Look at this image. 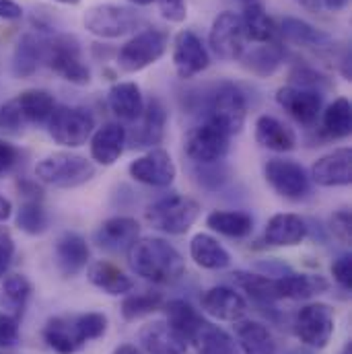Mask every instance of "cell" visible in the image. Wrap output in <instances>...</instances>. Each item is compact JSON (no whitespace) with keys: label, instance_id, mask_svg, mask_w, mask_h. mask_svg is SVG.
<instances>
[{"label":"cell","instance_id":"6da1fadb","mask_svg":"<svg viewBox=\"0 0 352 354\" xmlns=\"http://www.w3.org/2000/svg\"><path fill=\"white\" fill-rule=\"evenodd\" d=\"M132 270L155 284H172L185 272L181 254L161 237H142L128 250Z\"/></svg>","mask_w":352,"mask_h":354},{"label":"cell","instance_id":"7a4b0ae2","mask_svg":"<svg viewBox=\"0 0 352 354\" xmlns=\"http://www.w3.org/2000/svg\"><path fill=\"white\" fill-rule=\"evenodd\" d=\"M107 330V317L103 313L58 315L44 328V340L58 354L79 353L87 342L97 340Z\"/></svg>","mask_w":352,"mask_h":354},{"label":"cell","instance_id":"3957f363","mask_svg":"<svg viewBox=\"0 0 352 354\" xmlns=\"http://www.w3.org/2000/svg\"><path fill=\"white\" fill-rule=\"evenodd\" d=\"M44 64L73 85L83 87L91 83V71L85 64L81 44L73 35L58 33L44 39Z\"/></svg>","mask_w":352,"mask_h":354},{"label":"cell","instance_id":"277c9868","mask_svg":"<svg viewBox=\"0 0 352 354\" xmlns=\"http://www.w3.org/2000/svg\"><path fill=\"white\" fill-rule=\"evenodd\" d=\"M35 177L52 187L73 189L95 177V165L75 153H52L35 165Z\"/></svg>","mask_w":352,"mask_h":354},{"label":"cell","instance_id":"5b68a950","mask_svg":"<svg viewBox=\"0 0 352 354\" xmlns=\"http://www.w3.org/2000/svg\"><path fill=\"white\" fill-rule=\"evenodd\" d=\"M145 17H140L134 8L122 4H95L89 6L83 15V25L91 35L101 39H118L124 37L145 25Z\"/></svg>","mask_w":352,"mask_h":354},{"label":"cell","instance_id":"8992f818","mask_svg":"<svg viewBox=\"0 0 352 354\" xmlns=\"http://www.w3.org/2000/svg\"><path fill=\"white\" fill-rule=\"evenodd\" d=\"M200 210L202 208L194 198L172 194L167 198L153 202L147 208L145 216H147L149 225L157 231H163L167 235H183L198 221Z\"/></svg>","mask_w":352,"mask_h":354},{"label":"cell","instance_id":"52a82bcc","mask_svg":"<svg viewBox=\"0 0 352 354\" xmlns=\"http://www.w3.org/2000/svg\"><path fill=\"white\" fill-rule=\"evenodd\" d=\"M248 118V99L246 93L233 83H223L214 88L206 105V122L219 126L229 136H235L243 130Z\"/></svg>","mask_w":352,"mask_h":354},{"label":"cell","instance_id":"ba28073f","mask_svg":"<svg viewBox=\"0 0 352 354\" xmlns=\"http://www.w3.org/2000/svg\"><path fill=\"white\" fill-rule=\"evenodd\" d=\"M165 50H167V33L157 27H149L136 33L130 41H126L120 48L118 66L122 73H128V75L140 73L149 68L151 64L159 62Z\"/></svg>","mask_w":352,"mask_h":354},{"label":"cell","instance_id":"9c48e42d","mask_svg":"<svg viewBox=\"0 0 352 354\" xmlns=\"http://www.w3.org/2000/svg\"><path fill=\"white\" fill-rule=\"evenodd\" d=\"M95 130V118L85 107L56 105L48 118V132L62 147H83Z\"/></svg>","mask_w":352,"mask_h":354},{"label":"cell","instance_id":"30bf717a","mask_svg":"<svg viewBox=\"0 0 352 354\" xmlns=\"http://www.w3.org/2000/svg\"><path fill=\"white\" fill-rule=\"evenodd\" d=\"M248 33L241 21V15L225 10L221 12L208 33V46L214 56L227 62L239 60L248 52Z\"/></svg>","mask_w":352,"mask_h":354},{"label":"cell","instance_id":"8fae6325","mask_svg":"<svg viewBox=\"0 0 352 354\" xmlns=\"http://www.w3.org/2000/svg\"><path fill=\"white\" fill-rule=\"evenodd\" d=\"M229 142L231 136L225 130L204 120L202 124H198L185 134L183 149L192 161L210 165V163H219L229 153Z\"/></svg>","mask_w":352,"mask_h":354},{"label":"cell","instance_id":"7c38bea8","mask_svg":"<svg viewBox=\"0 0 352 354\" xmlns=\"http://www.w3.org/2000/svg\"><path fill=\"white\" fill-rule=\"evenodd\" d=\"M299 340L311 348H326L334 334V311L326 303L305 305L295 319Z\"/></svg>","mask_w":352,"mask_h":354},{"label":"cell","instance_id":"4fadbf2b","mask_svg":"<svg viewBox=\"0 0 352 354\" xmlns=\"http://www.w3.org/2000/svg\"><path fill=\"white\" fill-rule=\"evenodd\" d=\"M264 177L278 196L288 200H299L309 192L307 171L290 159H270L264 167Z\"/></svg>","mask_w":352,"mask_h":354},{"label":"cell","instance_id":"5bb4252c","mask_svg":"<svg viewBox=\"0 0 352 354\" xmlns=\"http://www.w3.org/2000/svg\"><path fill=\"white\" fill-rule=\"evenodd\" d=\"M208 64H210V54L202 44V39L189 29L179 31L174 39V68L177 77L183 81L194 79L200 73H204Z\"/></svg>","mask_w":352,"mask_h":354},{"label":"cell","instance_id":"9a60e30c","mask_svg":"<svg viewBox=\"0 0 352 354\" xmlns=\"http://www.w3.org/2000/svg\"><path fill=\"white\" fill-rule=\"evenodd\" d=\"M276 103L299 124L311 126L317 122L322 113V91L315 88L297 87V85H286L276 91Z\"/></svg>","mask_w":352,"mask_h":354},{"label":"cell","instance_id":"2e32d148","mask_svg":"<svg viewBox=\"0 0 352 354\" xmlns=\"http://www.w3.org/2000/svg\"><path fill=\"white\" fill-rule=\"evenodd\" d=\"M128 174L132 179L153 187H167L176 179V163L163 149H151L147 155L130 163Z\"/></svg>","mask_w":352,"mask_h":354},{"label":"cell","instance_id":"e0dca14e","mask_svg":"<svg viewBox=\"0 0 352 354\" xmlns=\"http://www.w3.org/2000/svg\"><path fill=\"white\" fill-rule=\"evenodd\" d=\"M311 179L322 187H340L352 181L351 149H336L319 157L311 167Z\"/></svg>","mask_w":352,"mask_h":354},{"label":"cell","instance_id":"ac0fdd59","mask_svg":"<svg viewBox=\"0 0 352 354\" xmlns=\"http://www.w3.org/2000/svg\"><path fill=\"white\" fill-rule=\"evenodd\" d=\"M136 122L138 126L130 136L132 147L145 149V147L159 145L165 136V126H167V109L161 103V99L153 97L149 103H145V109Z\"/></svg>","mask_w":352,"mask_h":354},{"label":"cell","instance_id":"d6986e66","mask_svg":"<svg viewBox=\"0 0 352 354\" xmlns=\"http://www.w3.org/2000/svg\"><path fill=\"white\" fill-rule=\"evenodd\" d=\"M140 227L132 216H113L99 225L95 231V241L107 252H126L138 239Z\"/></svg>","mask_w":352,"mask_h":354},{"label":"cell","instance_id":"ffe728a7","mask_svg":"<svg viewBox=\"0 0 352 354\" xmlns=\"http://www.w3.org/2000/svg\"><path fill=\"white\" fill-rule=\"evenodd\" d=\"M202 309L219 322H239L248 313V303L233 288L214 286L204 292Z\"/></svg>","mask_w":352,"mask_h":354},{"label":"cell","instance_id":"44dd1931","mask_svg":"<svg viewBox=\"0 0 352 354\" xmlns=\"http://www.w3.org/2000/svg\"><path fill=\"white\" fill-rule=\"evenodd\" d=\"M126 140H128V134L122 124L109 122V124L101 126L99 130H95L91 134L93 161H97L99 165H105V167L113 165L122 157Z\"/></svg>","mask_w":352,"mask_h":354},{"label":"cell","instance_id":"7402d4cb","mask_svg":"<svg viewBox=\"0 0 352 354\" xmlns=\"http://www.w3.org/2000/svg\"><path fill=\"white\" fill-rule=\"evenodd\" d=\"M138 342L147 354H185L187 342L165 322H153L138 332Z\"/></svg>","mask_w":352,"mask_h":354},{"label":"cell","instance_id":"603a6c76","mask_svg":"<svg viewBox=\"0 0 352 354\" xmlns=\"http://www.w3.org/2000/svg\"><path fill=\"white\" fill-rule=\"evenodd\" d=\"M307 237V225L293 212H278L266 225L264 239L274 248H293Z\"/></svg>","mask_w":352,"mask_h":354},{"label":"cell","instance_id":"cb8c5ba5","mask_svg":"<svg viewBox=\"0 0 352 354\" xmlns=\"http://www.w3.org/2000/svg\"><path fill=\"white\" fill-rule=\"evenodd\" d=\"M56 266L62 276H77L89 262L87 241L79 233H64L56 241Z\"/></svg>","mask_w":352,"mask_h":354},{"label":"cell","instance_id":"d4e9b609","mask_svg":"<svg viewBox=\"0 0 352 354\" xmlns=\"http://www.w3.org/2000/svg\"><path fill=\"white\" fill-rule=\"evenodd\" d=\"M256 142L274 153H288L297 147V136L278 118L260 115L256 120Z\"/></svg>","mask_w":352,"mask_h":354},{"label":"cell","instance_id":"484cf974","mask_svg":"<svg viewBox=\"0 0 352 354\" xmlns=\"http://www.w3.org/2000/svg\"><path fill=\"white\" fill-rule=\"evenodd\" d=\"M109 109L124 122H136L145 109V97L136 83H115L107 91Z\"/></svg>","mask_w":352,"mask_h":354},{"label":"cell","instance_id":"4316f807","mask_svg":"<svg viewBox=\"0 0 352 354\" xmlns=\"http://www.w3.org/2000/svg\"><path fill=\"white\" fill-rule=\"evenodd\" d=\"M276 280V299H309L330 288V282L317 274H288Z\"/></svg>","mask_w":352,"mask_h":354},{"label":"cell","instance_id":"83f0119b","mask_svg":"<svg viewBox=\"0 0 352 354\" xmlns=\"http://www.w3.org/2000/svg\"><path fill=\"white\" fill-rule=\"evenodd\" d=\"M280 33L288 44H295V46H301V48L326 50V48L332 46V37L326 31H322V29H317V27L309 25L307 21L297 19V17L282 19Z\"/></svg>","mask_w":352,"mask_h":354},{"label":"cell","instance_id":"f1b7e54d","mask_svg":"<svg viewBox=\"0 0 352 354\" xmlns=\"http://www.w3.org/2000/svg\"><path fill=\"white\" fill-rule=\"evenodd\" d=\"M41 62H44V39L33 33L21 35L12 54V75L17 79H27L37 73Z\"/></svg>","mask_w":352,"mask_h":354},{"label":"cell","instance_id":"f546056e","mask_svg":"<svg viewBox=\"0 0 352 354\" xmlns=\"http://www.w3.org/2000/svg\"><path fill=\"white\" fill-rule=\"evenodd\" d=\"M89 280L93 286H97L99 290L113 295V297L126 295L134 286L130 276H126L118 266L105 262V260H99V262H93L89 266Z\"/></svg>","mask_w":352,"mask_h":354},{"label":"cell","instance_id":"4dcf8cb0","mask_svg":"<svg viewBox=\"0 0 352 354\" xmlns=\"http://www.w3.org/2000/svg\"><path fill=\"white\" fill-rule=\"evenodd\" d=\"M15 103L25 120V124H44L52 115L56 101L44 88H27L15 97Z\"/></svg>","mask_w":352,"mask_h":354},{"label":"cell","instance_id":"1f68e13d","mask_svg":"<svg viewBox=\"0 0 352 354\" xmlns=\"http://www.w3.org/2000/svg\"><path fill=\"white\" fill-rule=\"evenodd\" d=\"M189 256L196 264L200 268H206V270H223L231 264L229 252L214 237H210L206 233H198L192 237Z\"/></svg>","mask_w":352,"mask_h":354},{"label":"cell","instance_id":"d6a6232c","mask_svg":"<svg viewBox=\"0 0 352 354\" xmlns=\"http://www.w3.org/2000/svg\"><path fill=\"white\" fill-rule=\"evenodd\" d=\"M322 134L328 140H340L351 136L352 130V109L351 101L346 97L334 99L322 113Z\"/></svg>","mask_w":352,"mask_h":354},{"label":"cell","instance_id":"836d02e7","mask_svg":"<svg viewBox=\"0 0 352 354\" xmlns=\"http://www.w3.org/2000/svg\"><path fill=\"white\" fill-rule=\"evenodd\" d=\"M282 58H284L282 48L276 41H268V44L252 48L239 60L248 73L256 77H270L278 71V66L282 64Z\"/></svg>","mask_w":352,"mask_h":354},{"label":"cell","instance_id":"e575fe53","mask_svg":"<svg viewBox=\"0 0 352 354\" xmlns=\"http://www.w3.org/2000/svg\"><path fill=\"white\" fill-rule=\"evenodd\" d=\"M206 225L227 237H248L254 231V218L241 210H212L206 216Z\"/></svg>","mask_w":352,"mask_h":354},{"label":"cell","instance_id":"d590c367","mask_svg":"<svg viewBox=\"0 0 352 354\" xmlns=\"http://www.w3.org/2000/svg\"><path fill=\"white\" fill-rule=\"evenodd\" d=\"M241 21H243V27H246V33H248V39H250V41L268 44V41H274V37H276V33H278V29H276L272 17L266 12L262 2L243 6Z\"/></svg>","mask_w":352,"mask_h":354},{"label":"cell","instance_id":"8d00e7d4","mask_svg":"<svg viewBox=\"0 0 352 354\" xmlns=\"http://www.w3.org/2000/svg\"><path fill=\"white\" fill-rule=\"evenodd\" d=\"M189 342L196 346L198 354H235L233 338L225 330L208 322L200 324V328L196 330Z\"/></svg>","mask_w":352,"mask_h":354},{"label":"cell","instance_id":"74e56055","mask_svg":"<svg viewBox=\"0 0 352 354\" xmlns=\"http://www.w3.org/2000/svg\"><path fill=\"white\" fill-rule=\"evenodd\" d=\"M237 340L243 354H276V342L270 330L258 322H243L237 326Z\"/></svg>","mask_w":352,"mask_h":354},{"label":"cell","instance_id":"f35d334b","mask_svg":"<svg viewBox=\"0 0 352 354\" xmlns=\"http://www.w3.org/2000/svg\"><path fill=\"white\" fill-rule=\"evenodd\" d=\"M165 315H167V324L176 330L185 342L192 340V336L196 334V330L204 322L202 315L189 303H185L181 299H174V301H169L165 305Z\"/></svg>","mask_w":352,"mask_h":354},{"label":"cell","instance_id":"ab89813d","mask_svg":"<svg viewBox=\"0 0 352 354\" xmlns=\"http://www.w3.org/2000/svg\"><path fill=\"white\" fill-rule=\"evenodd\" d=\"M233 282L256 301H264V303L276 301V280L274 278H268L262 274H252V272H235Z\"/></svg>","mask_w":352,"mask_h":354},{"label":"cell","instance_id":"60d3db41","mask_svg":"<svg viewBox=\"0 0 352 354\" xmlns=\"http://www.w3.org/2000/svg\"><path fill=\"white\" fill-rule=\"evenodd\" d=\"M17 225L27 235H41L48 229V214L41 204V198H29L21 204Z\"/></svg>","mask_w":352,"mask_h":354},{"label":"cell","instance_id":"b9f144b4","mask_svg":"<svg viewBox=\"0 0 352 354\" xmlns=\"http://www.w3.org/2000/svg\"><path fill=\"white\" fill-rule=\"evenodd\" d=\"M163 299L159 292H142V295H132L126 297L122 303V315L126 322H136L140 317H147L151 313H155L157 309H161Z\"/></svg>","mask_w":352,"mask_h":354},{"label":"cell","instance_id":"7bdbcfd3","mask_svg":"<svg viewBox=\"0 0 352 354\" xmlns=\"http://www.w3.org/2000/svg\"><path fill=\"white\" fill-rule=\"evenodd\" d=\"M2 290L6 295V299L17 305L23 307L27 303V299L31 297V282L23 276V274H10L4 278L2 282Z\"/></svg>","mask_w":352,"mask_h":354},{"label":"cell","instance_id":"ee69618b","mask_svg":"<svg viewBox=\"0 0 352 354\" xmlns=\"http://www.w3.org/2000/svg\"><path fill=\"white\" fill-rule=\"evenodd\" d=\"M25 126V120L15 103V99L6 101L2 107H0V130H6V132H19L23 130Z\"/></svg>","mask_w":352,"mask_h":354},{"label":"cell","instance_id":"f6af8a7d","mask_svg":"<svg viewBox=\"0 0 352 354\" xmlns=\"http://www.w3.org/2000/svg\"><path fill=\"white\" fill-rule=\"evenodd\" d=\"M15 258V239L8 227H0V278L8 272Z\"/></svg>","mask_w":352,"mask_h":354},{"label":"cell","instance_id":"bcb514c9","mask_svg":"<svg viewBox=\"0 0 352 354\" xmlns=\"http://www.w3.org/2000/svg\"><path fill=\"white\" fill-rule=\"evenodd\" d=\"M161 17L169 23H183L187 17V4L185 0H157Z\"/></svg>","mask_w":352,"mask_h":354},{"label":"cell","instance_id":"7dc6e473","mask_svg":"<svg viewBox=\"0 0 352 354\" xmlns=\"http://www.w3.org/2000/svg\"><path fill=\"white\" fill-rule=\"evenodd\" d=\"M19 340V322L17 317L0 313V348H10Z\"/></svg>","mask_w":352,"mask_h":354},{"label":"cell","instance_id":"c3c4849f","mask_svg":"<svg viewBox=\"0 0 352 354\" xmlns=\"http://www.w3.org/2000/svg\"><path fill=\"white\" fill-rule=\"evenodd\" d=\"M351 212L349 210H338L330 216V229L332 233L342 241V243H351Z\"/></svg>","mask_w":352,"mask_h":354},{"label":"cell","instance_id":"681fc988","mask_svg":"<svg viewBox=\"0 0 352 354\" xmlns=\"http://www.w3.org/2000/svg\"><path fill=\"white\" fill-rule=\"evenodd\" d=\"M332 276L342 288H351L352 284V258L351 256H340L332 264Z\"/></svg>","mask_w":352,"mask_h":354},{"label":"cell","instance_id":"f907efd6","mask_svg":"<svg viewBox=\"0 0 352 354\" xmlns=\"http://www.w3.org/2000/svg\"><path fill=\"white\" fill-rule=\"evenodd\" d=\"M17 159H19V151L12 145L0 140V174L8 171L17 163Z\"/></svg>","mask_w":352,"mask_h":354},{"label":"cell","instance_id":"816d5d0a","mask_svg":"<svg viewBox=\"0 0 352 354\" xmlns=\"http://www.w3.org/2000/svg\"><path fill=\"white\" fill-rule=\"evenodd\" d=\"M21 17H23L21 4H17L15 0H0V19H4V21H17Z\"/></svg>","mask_w":352,"mask_h":354},{"label":"cell","instance_id":"f5cc1de1","mask_svg":"<svg viewBox=\"0 0 352 354\" xmlns=\"http://www.w3.org/2000/svg\"><path fill=\"white\" fill-rule=\"evenodd\" d=\"M349 2H351V0H322V4H324L328 10H332V12L344 10V8L349 6Z\"/></svg>","mask_w":352,"mask_h":354},{"label":"cell","instance_id":"db71d44e","mask_svg":"<svg viewBox=\"0 0 352 354\" xmlns=\"http://www.w3.org/2000/svg\"><path fill=\"white\" fill-rule=\"evenodd\" d=\"M293 2H297L301 8H305L309 12H317L322 8V0H293Z\"/></svg>","mask_w":352,"mask_h":354},{"label":"cell","instance_id":"11a10c76","mask_svg":"<svg viewBox=\"0 0 352 354\" xmlns=\"http://www.w3.org/2000/svg\"><path fill=\"white\" fill-rule=\"evenodd\" d=\"M10 212H12V206H10V202H8L4 196H0V223H4V221L10 216Z\"/></svg>","mask_w":352,"mask_h":354},{"label":"cell","instance_id":"9f6ffc18","mask_svg":"<svg viewBox=\"0 0 352 354\" xmlns=\"http://www.w3.org/2000/svg\"><path fill=\"white\" fill-rule=\"evenodd\" d=\"M113 354H140V351H136V348H134V346H130V344H124V346L115 348V353Z\"/></svg>","mask_w":352,"mask_h":354},{"label":"cell","instance_id":"6f0895ef","mask_svg":"<svg viewBox=\"0 0 352 354\" xmlns=\"http://www.w3.org/2000/svg\"><path fill=\"white\" fill-rule=\"evenodd\" d=\"M130 2H134V4H138V6H149V4H153V2H157V0H130Z\"/></svg>","mask_w":352,"mask_h":354},{"label":"cell","instance_id":"680465c9","mask_svg":"<svg viewBox=\"0 0 352 354\" xmlns=\"http://www.w3.org/2000/svg\"><path fill=\"white\" fill-rule=\"evenodd\" d=\"M56 2H62V4H71V6H75V4H79L81 0H56Z\"/></svg>","mask_w":352,"mask_h":354},{"label":"cell","instance_id":"91938a15","mask_svg":"<svg viewBox=\"0 0 352 354\" xmlns=\"http://www.w3.org/2000/svg\"><path fill=\"white\" fill-rule=\"evenodd\" d=\"M237 2H241L243 6H248V4H256V2H262V0H237Z\"/></svg>","mask_w":352,"mask_h":354},{"label":"cell","instance_id":"94428289","mask_svg":"<svg viewBox=\"0 0 352 354\" xmlns=\"http://www.w3.org/2000/svg\"><path fill=\"white\" fill-rule=\"evenodd\" d=\"M342 354H352V344L349 342L346 346H344V351H342Z\"/></svg>","mask_w":352,"mask_h":354}]
</instances>
